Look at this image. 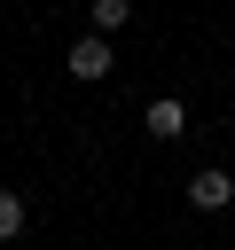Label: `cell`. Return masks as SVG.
<instances>
[{
	"label": "cell",
	"instance_id": "6da1fadb",
	"mask_svg": "<svg viewBox=\"0 0 235 250\" xmlns=\"http://www.w3.org/2000/svg\"><path fill=\"white\" fill-rule=\"evenodd\" d=\"M110 70H118V47H110L102 31H86V39H70V78H78V86H102Z\"/></svg>",
	"mask_w": 235,
	"mask_h": 250
},
{
	"label": "cell",
	"instance_id": "7a4b0ae2",
	"mask_svg": "<svg viewBox=\"0 0 235 250\" xmlns=\"http://www.w3.org/2000/svg\"><path fill=\"white\" fill-rule=\"evenodd\" d=\"M227 203H235V172H219V164L188 172V211H227Z\"/></svg>",
	"mask_w": 235,
	"mask_h": 250
},
{
	"label": "cell",
	"instance_id": "3957f363",
	"mask_svg": "<svg viewBox=\"0 0 235 250\" xmlns=\"http://www.w3.org/2000/svg\"><path fill=\"white\" fill-rule=\"evenodd\" d=\"M141 125H149V141H180V133H188V102H180V94H157V102L141 109Z\"/></svg>",
	"mask_w": 235,
	"mask_h": 250
},
{
	"label": "cell",
	"instance_id": "277c9868",
	"mask_svg": "<svg viewBox=\"0 0 235 250\" xmlns=\"http://www.w3.org/2000/svg\"><path fill=\"white\" fill-rule=\"evenodd\" d=\"M86 23L110 39V31H125V23H133V0H86Z\"/></svg>",
	"mask_w": 235,
	"mask_h": 250
},
{
	"label": "cell",
	"instance_id": "5b68a950",
	"mask_svg": "<svg viewBox=\"0 0 235 250\" xmlns=\"http://www.w3.org/2000/svg\"><path fill=\"white\" fill-rule=\"evenodd\" d=\"M16 234H24V195L0 188V242H16Z\"/></svg>",
	"mask_w": 235,
	"mask_h": 250
}]
</instances>
